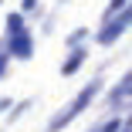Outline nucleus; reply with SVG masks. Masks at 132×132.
Instances as JSON below:
<instances>
[{
  "mask_svg": "<svg viewBox=\"0 0 132 132\" xmlns=\"http://www.w3.org/2000/svg\"><path fill=\"white\" fill-rule=\"evenodd\" d=\"M102 85H105L102 78H92V81H88V85H85L81 92L75 95V102H68V109H61V112H58L54 119L47 122V132H61V129H64V125H68L71 119H78V115H81V112L88 109V105L95 102V95L102 92Z\"/></svg>",
  "mask_w": 132,
  "mask_h": 132,
  "instance_id": "nucleus-1",
  "label": "nucleus"
},
{
  "mask_svg": "<svg viewBox=\"0 0 132 132\" xmlns=\"http://www.w3.org/2000/svg\"><path fill=\"white\" fill-rule=\"evenodd\" d=\"M129 27H132V4H129L125 10H119V14H112V17H109V24L98 31V44H115Z\"/></svg>",
  "mask_w": 132,
  "mask_h": 132,
  "instance_id": "nucleus-2",
  "label": "nucleus"
},
{
  "mask_svg": "<svg viewBox=\"0 0 132 132\" xmlns=\"http://www.w3.org/2000/svg\"><path fill=\"white\" fill-rule=\"evenodd\" d=\"M7 54H10V58H20V61H27V58L34 54V41H31V34L24 31V34L7 37Z\"/></svg>",
  "mask_w": 132,
  "mask_h": 132,
  "instance_id": "nucleus-3",
  "label": "nucleus"
},
{
  "mask_svg": "<svg viewBox=\"0 0 132 132\" xmlns=\"http://www.w3.org/2000/svg\"><path fill=\"white\" fill-rule=\"evenodd\" d=\"M85 58H88V47H71V54H68V61L61 64V75H75L78 68L85 64Z\"/></svg>",
  "mask_w": 132,
  "mask_h": 132,
  "instance_id": "nucleus-4",
  "label": "nucleus"
},
{
  "mask_svg": "<svg viewBox=\"0 0 132 132\" xmlns=\"http://www.w3.org/2000/svg\"><path fill=\"white\" fill-rule=\"evenodd\" d=\"M27 27H24V14H10L7 17V37H14V34H24Z\"/></svg>",
  "mask_w": 132,
  "mask_h": 132,
  "instance_id": "nucleus-5",
  "label": "nucleus"
},
{
  "mask_svg": "<svg viewBox=\"0 0 132 132\" xmlns=\"http://www.w3.org/2000/svg\"><path fill=\"white\" fill-rule=\"evenodd\" d=\"M119 129H122V122H119V119H109V122H102V125H95L92 132H119Z\"/></svg>",
  "mask_w": 132,
  "mask_h": 132,
  "instance_id": "nucleus-6",
  "label": "nucleus"
},
{
  "mask_svg": "<svg viewBox=\"0 0 132 132\" xmlns=\"http://www.w3.org/2000/svg\"><path fill=\"white\" fill-rule=\"evenodd\" d=\"M129 4H132V0H112V4H109V10H105V20H109L112 14H119V10H125Z\"/></svg>",
  "mask_w": 132,
  "mask_h": 132,
  "instance_id": "nucleus-7",
  "label": "nucleus"
},
{
  "mask_svg": "<svg viewBox=\"0 0 132 132\" xmlns=\"http://www.w3.org/2000/svg\"><path fill=\"white\" fill-rule=\"evenodd\" d=\"M31 105H34L31 98H27V102H17V109H10V122H14V119H20L24 112H27V109H31Z\"/></svg>",
  "mask_w": 132,
  "mask_h": 132,
  "instance_id": "nucleus-8",
  "label": "nucleus"
},
{
  "mask_svg": "<svg viewBox=\"0 0 132 132\" xmlns=\"http://www.w3.org/2000/svg\"><path fill=\"white\" fill-rule=\"evenodd\" d=\"M4 47H7V41H0V78L7 75V61H10V54H7Z\"/></svg>",
  "mask_w": 132,
  "mask_h": 132,
  "instance_id": "nucleus-9",
  "label": "nucleus"
},
{
  "mask_svg": "<svg viewBox=\"0 0 132 132\" xmlns=\"http://www.w3.org/2000/svg\"><path fill=\"white\" fill-rule=\"evenodd\" d=\"M85 37H88V31L81 27V31H75V34H68V44H71V47H78V44H81Z\"/></svg>",
  "mask_w": 132,
  "mask_h": 132,
  "instance_id": "nucleus-10",
  "label": "nucleus"
},
{
  "mask_svg": "<svg viewBox=\"0 0 132 132\" xmlns=\"http://www.w3.org/2000/svg\"><path fill=\"white\" fill-rule=\"evenodd\" d=\"M37 7V0H24V10H34Z\"/></svg>",
  "mask_w": 132,
  "mask_h": 132,
  "instance_id": "nucleus-11",
  "label": "nucleus"
},
{
  "mask_svg": "<svg viewBox=\"0 0 132 132\" xmlns=\"http://www.w3.org/2000/svg\"><path fill=\"white\" fill-rule=\"evenodd\" d=\"M7 105H10V98H0V112H7Z\"/></svg>",
  "mask_w": 132,
  "mask_h": 132,
  "instance_id": "nucleus-12",
  "label": "nucleus"
},
{
  "mask_svg": "<svg viewBox=\"0 0 132 132\" xmlns=\"http://www.w3.org/2000/svg\"><path fill=\"white\" fill-rule=\"evenodd\" d=\"M119 132H132V125H125V129H119Z\"/></svg>",
  "mask_w": 132,
  "mask_h": 132,
  "instance_id": "nucleus-13",
  "label": "nucleus"
},
{
  "mask_svg": "<svg viewBox=\"0 0 132 132\" xmlns=\"http://www.w3.org/2000/svg\"><path fill=\"white\" fill-rule=\"evenodd\" d=\"M0 4H4V0H0Z\"/></svg>",
  "mask_w": 132,
  "mask_h": 132,
  "instance_id": "nucleus-14",
  "label": "nucleus"
}]
</instances>
